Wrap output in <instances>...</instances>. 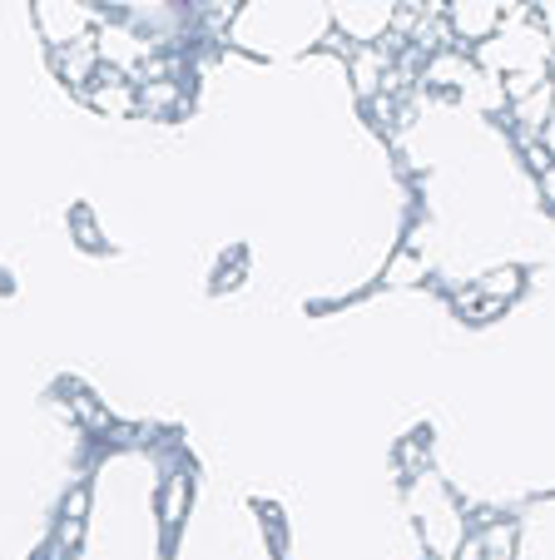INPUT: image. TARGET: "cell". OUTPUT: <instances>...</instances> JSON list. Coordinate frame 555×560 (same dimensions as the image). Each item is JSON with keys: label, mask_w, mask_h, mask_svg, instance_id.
Segmentation results:
<instances>
[{"label": "cell", "mask_w": 555, "mask_h": 560, "mask_svg": "<svg viewBox=\"0 0 555 560\" xmlns=\"http://www.w3.org/2000/svg\"><path fill=\"white\" fill-rule=\"evenodd\" d=\"M486 74L506 80L521 70H551V35L541 25H531L525 15H511V25H496V35H486L472 55Z\"/></svg>", "instance_id": "1"}, {"label": "cell", "mask_w": 555, "mask_h": 560, "mask_svg": "<svg viewBox=\"0 0 555 560\" xmlns=\"http://www.w3.org/2000/svg\"><path fill=\"white\" fill-rule=\"evenodd\" d=\"M90 105L100 109V115H115V119H135L139 115V100H135V85H129L125 70H109V65H100L95 80L80 90Z\"/></svg>", "instance_id": "2"}, {"label": "cell", "mask_w": 555, "mask_h": 560, "mask_svg": "<svg viewBox=\"0 0 555 560\" xmlns=\"http://www.w3.org/2000/svg\"><path fill=\"white\" fill-rule=\"evenodd\" d=\"M50 65H55V74H60L70 90H84L90 80H95V70H100V45H95V35H80V40H70V45H55V50H50Z\"/></svg>", "instance_id": "3"}, {"label": "cell", "mask_w": 555, "mask_h": 560, "mask_svg": "<svg viewBox=\"0 0 555 560\" xmlns=\"http://www.w3.org/2000/svg\"><path fill=\"white\" fill-rule=\"evenodd\" d=\"M496 25H501V11H496L492 0H447V31L456 40L482 45L486 35H496Z\"/></svg>", "instance_id": "4"}, {"label": "cell", "mask_w": 555, "mask_h": 560, "mask_svg": "<svg viewBox=\"0 0 555 560\" xmlns=\"http://www.w3.org/2000/svg\"><path fill=\"white\" fill-rule=\"evenodd\" d=\"M135 100H139V115H159V119L184 115V105H189V95H184L178 80H139Z\"/></svg>", "instance_id": "5"}, {"label": "cell", "mask_w": 555, "mask_h": 560, "mask_svg": "<svg viewBox=\"0 0 555 560\" xmlns=\"http://www.w3.org/2000/svg\"><path fill=\"white\" fill-rule=\"evenodd\" d=\"M184 506H189V476H169L164 491H159V516H164V530L178 526Z\"/></svg>", "instance_id": "6"}, {"label": "cell", "mask_w": 555, "mask_h": 560, "mask_svg": "<svg viewBox=\"0 0 555 560\" xmlns=\"http://www.w3.org/2000/svg\"><path fill=\"white\" fill-rule=\"evenodd\" d=\"M70 229H80V238H84V248H90V254H105V233L95 229V213L84 209V203H74Z\"/></svg>", "instance_id": "7"}, {"label": "cell", "mask_w": 555, "mask_h": 560, "mask_svg": "<svg viewBox=\"0 0 555 560\" xmlns=\"http://www.w3.org/2000/svg\"><path fill=\"white\" fill-rule=\"evenodd\" d=\"M378 70H382V55H372V50L357 55V90H362V95L378 90Z\"/></svg>", "instance_id": "8"}, {"label": "cell", "mask_w": 555, "mask_h": 560, "mask_svg": "<svg viewBox=\"0 0 555 560\" xmlns=\"http://www.w3.org/2000/svg\"><path fill=\"white\" fill-rule=\"evenodd\" d=\"M421 462H427V442H421V436H407V442L397 446V471L407 476V471H417Z\"/></svg>", "instance_id": "9"}]
</instances>
